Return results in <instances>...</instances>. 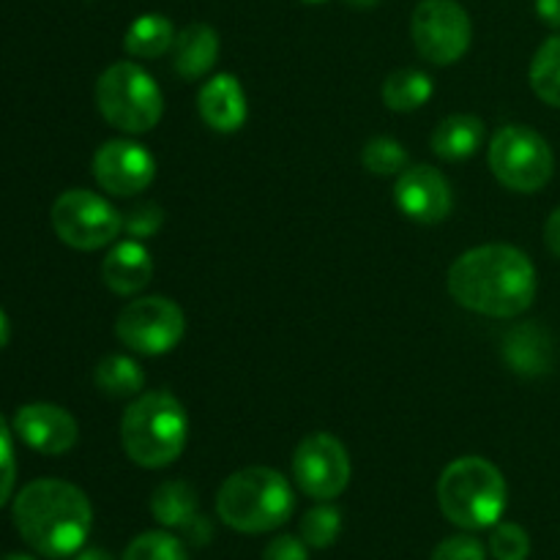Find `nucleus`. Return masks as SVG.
<instances>
[{"instance_id":"34","label":"nucleus","mask_w":560,"mask_h":560,"mask_svg":"<svg viewBox=\"0 0 560 560\" xmlns=\"http://www.w3.org/2000/svg\"><path fill=\"white\" fill-rule=\"evenodd\" d=\"M536 14L545 25L560 31V0H536Z\"/></svg>"},{"instance_id":"6","label":"nucleus","mask_w":560,"mask_h":560,"mask_svg":"<svg viewBox=\"0 0 560 560\" xmlns=\"http://www.w3.org/2000/svg\"><path fill=\"white\" fill-rule=\"evenodd\" d=\"M96 107L115 129L126 135H145L162 120L164 96L142 66L118 60L98 74Z\"/></svg>"},{"instance_id":"22","label":"nucleus","mask_w":560,"mask_h":560,"mask_svg":"<svg viewBox=\"0 0 560 560\" xmlns=\"http://www.w3.org/2000/svg\"><path fill=\"white\" fill-rule=\"evenodd\" d=\"M432 80L427 71L421 69H399L386 77L383 82V102L394 113H413V109L424 107L432 96Z\"/></svg>"},{"instance_id":"5","label":"nucleus","mask_w":560,"mask_h":560,"mask_svg":"<svg viewBox=\"0 0 560 560\" xmlns=\"http://www.w3.org/2000/svg\"><path fill=\"white\" fill-rule=\"evenodd\" d=\"M438 503L457 528H495L506 512V479L490 459L459 457L441 474Z\"/></svg>"},{"instance_id":"32","label":"nucleus","mask_w":560,"mask_h":560,"mask_svg":"<svg viewBox=\"0 0 560 560\" xmlns=\"http://www.w3.org/2000/svg\"><path fill=\"white\" fill-rule=\"evenodd\" d=\"M262 560H310V552H306L304 539L282 534L277 536V539L268 541L266 552H262Z\"/></svg>"},{"instance_id":"27","label":"nucleus","mask_w":560,"mask_h":560,"mask_svg":"<svg viewBox=\"0 0 560 560\" xmlns=\"http://www.w3.org/2000/svg\"><path fill=\"white\" fill-rule=\"evenodd\" d=\"M361 162L372 175H399L408 167V153L392 137H375L361 151Z\"/></svg>"},{"instance_id":"15","label":"nucleus","mask_w":560,"mask_h":560,"mask_svg":"<svg viewBox=\"0 0 560 560\" xmlns=\"http://www.w3.org/2000/svg\"><path fill=\"white\" fill-rule=\"evenodd\" d=\"M151 512L159 525L170 530H180L195 545H206L211 539V525L200 514L197 492L186 481H164L151 498Z\"/></svg>"},{"instance_id":"21","label":"nucleus","mask_w":560,"mask_h":560,"mask_svg":"<svg viewBox=\"0 0 560 560\" xmlns=\"http://www.w3.org/2000/svg\"><path fill=\"white\" fill-rule=\"evenodd\" d=\"M175 36L178 33L164 14H142L126 31L124 47L135 58H162L173 49Z\"/></svg>"},{"instance_id":"25","label":"nucleus","mask_w":560,"mask_h":560,"mask_svg":"<svg viewBox=\"0 0 560 560\" xmlns=\"http://www.w3.org/2000/svg\"><path fill=\"white\" fill-rule=\"evenodd\" d=\"M339 530H342V512L337 506H331L328 501L310 509L304 514V520H301V539L312 550H326V547H331L339 539Z\"/></svg>"},{"instance_id":"30","label":"nucleus","mask_w":560,"mask_h":560,"mask_svg":"<svg viewBox=\"0 0 560 560\" xmlns=\"http://www.w3.org/2000/svg\"><path fill=\"white\" fill-rule=\"evenodd\" d=\"M16 481V457H14V438H11L9 424L0 416V509L9 503Z\"/></svg>"},{"instance_id":"11","label":"nucleus","mask_w":560,"mask_h":560,"mask_svg":"<svg viewBox=\"0 0 560 560\" xmlns=\"http://www.w3.org/2000/svg\"><path fill=\"white\" fill-rule=\"evenodd\" d=\"M295 485L315 501H334L350 485V457L342 441L328 432L304 438L293 454Z\"/></svg>"},{"instance_id":"29","label":"nucleus","mask_w":560,"mask_h":560,"mask_svg":"<svg viewBox=\"0 0 560 560\" xmlns=\"http://www.w3.org/2000/svg\"><path fill=\"white\" fill-rule=\"evenodd\" d=\"M164 224V211L159 202H137L129 213L124 217V233L131 241H145L162 230Z\"/></svg>"},{"instance_id":"8","label":"nucleus","mask_w":560,"mask_h":560,"mask_svg":"<svg viewBox=\"0 0 560 560\" xmlns=\"http://www.w3.org/2000/svg\"><path fill=\"white\" fill-rule=\"evenodd\" d=\"M52 230L66 246L80 252H96L113 244L124 233V217L113 202L96 191L69 189L52 202Z\"/></svg>"},{"instance_id":"26","label":"nucleus","mask_w":560,"mask_h":560,"mask_svg":"<svg viewBox=\"0 0 560 560\" xmlns=\"http://www.w3.org/2000/svg\"><path fill=\"white\" fill-rule=\"evenodd\" d=\"M120 560H189V550L178 536L167 530H148L126 547Z\"/></svg>"},{"instance_id":"36","label":"nucleus","mask_w":560,"mask_h":560,"mask_svg":"<svg viewBox=\"0 0 560 560\" xmlns=\"http://www.w3.org/2000/svg\"><path fill=\"white\" fill-rule=\"evenodd\" d=\"M9 339H11V323H9V317H5V312L0 310V350L9 345Z\"/></svg>"},{"instance_id":"37","label":"nucleus","mask_w":560,"mask_h":560,"mask_svg":"<svg viewBox=\"0 0 560 560\" xmlns=\"http://www.w3.org/2000/svg\"><path fill=\"white\" fill-rule=\"evenodd\" d=\"M345 3L353 5V9H361V11H364V9H375V5L381 3V0H345Z\"/></svg>"},{"instance_id":"31","label":"nucleus","mask_w":560,"mask_h":560,"mask_svg":"<svg viewBox=\"0 0 560 560\" xmlns=\"http://www.w3.org/2000/svg\"><path fill=\"white\" fill-rule=\"evenodd\" d=\"M430 560H487V550L476 536L457 534L443 539Z\"/></svg>"},{"instance_id":"24","label":"nucleus","mask_w":560,"mask_h":560,"mask_svg":"<svg viewBox=\"0 0 560 560\" xmlns=\"http://www.w3.org/2000/svg\"><path fill=\"white\" fill-rule=\"evenodd\" d=\"M530 88L550 107H560V33L547 38L530 60Z\"/></svg>"},{"instance_id":"14","label":"nucleus","mask_w":560,"mask_h":560,"mask_svg":"<svg viewBox=\"0 0 560 560\" xmlns=\"http://www.w3.org/2000/svg\"><path fill=\"white\" fill-rule=\"evenodd\" d=\"M14 432L27 448L47 454V457H60V454L71 452L80 438L74 416L52 402L22 405L14 416Z\"/></svg>"},{"instance_id":"39","label":"nucleus","mask_w":560,"mask_h":560,"mask_svg":"<svg viewBox=\"0 0 560 560\" xmlns=\"http://www.w3.org/2000/svg\"><path fill=\"white\" fill-rule=\"evenodd\" d=\"M306 3H323V0H306Z\"/></svg>"},{"instance_id":"23","label":"nucleus","mask_w":560,"mask_h":560,"mask_svg":"<svg viewBox=\"0 0 560 560\" xmlns=\"http://www.w3.org/2000/svg\"><path fill=\"white\" fill-rule=\"evenodd\" d=\"M93 381L96 388L107 397H137L145 386V372L129 355H107V359L98 361L96 372H93Z\"/></svg>"},{"instance_id":"33","label":"nucleus","mask_w":560,"mask_h":560,"mask_svg":"<svg viewBox=\"0 0 560 560\" xmlns=\"http://www.w3.org/2000/svg\"><path fill=\"white\" fill-rule=\"evenodd\" d=\"M545 244H547V249L552 252V255L560 257V208H556V211L550 213V219H547Z\"/></svg>"},{"instance_id":"18","label":"nucleus","mask_w":560,"mask_h":560,"mask_svg":"<svg viewBox=\"0 0 560 560\" xmlns=\"http://www.w3.org/2000/svg\"><path fill=\"white\" fill-rule=\"evenodd\" d=\"M153 260L151 252L140 241H120L107 252L102 262V279L113 293L135 295L151 282Z\"/></svg>"},{"instance_id":"17","label":"nucleus","mask_w":560,"mask_h":560,"mask_svg":"<svg viewBox=\"0 0 560 560\" xmlns=\"http://www.w3.org/2000/svg\"><path fill=\"white\" fill-rule=\"evenodd\" d=\"M503 359L517 375H547L556 364V342L539 323H523V326H514L503 339Z\"/></svg>"},{"instance_id":"16","label":"nucleus","mask_w":560,"mask_h":560,"mask_svg":"<svg viewBox=\"0 0 560 560\" xmlns=\"http://www.w3.org/2000/svg\"><path fill=\"white\" fill-rule=\"evenodd\" d=\"M200 118L219 135H233L246 124V93L233 74H213L197 96Z\"/></svg>"},{"instance_id":"3","label":"nucleus","mask_w":560,"mask_h":560,"mask_svg":"<svg viewBox=\"0 0 560 560\" xmlns=\"http://www.w3.org/2000/svg\"><path fill=\"white\" fill-rule=\"evenodd\" d=\"M189 416L170 392L140 394L120 419V446L140 468H167L184 454Z\"/></svg>"},{"instance_id":"13","label":"nucleus","mask_w":560,"mask_h":560,"mask_svg":"<svg viewBox=\"0 0 560 560\" xmlns=\"http://www.w3.org/2000/svg\"><path fill=\"white\" fill-rule=\"evenodd\" d=\"M394 200L399 211L419 224H438L448 219L454 208V191L446 175L430 164H416L399 173L394 186Z\"/></svg>"},{"instance_id":"35","label":"nucleus","mask_w":560,"mask_h":560,"mask_svg":"<svg viewBox=\"0 0 560 560\" xmlns=\"http://www.w3.org/2000/svg\"><path fill=\"white\" fill-rule=\"evenodd\" d=\"M74 560H115V558L109 556V552L98 550V547H88V550H80V552H77V558H74Z\"/></svg>"},{"instance_id":"20","label":"nucleus","mask_w":560,"mask_h":560,"mask_svg":"<svg viewBox=\"0 0 560 560\" xmlns=\"http://www.w3.org/2000/svg\"><path fill=\"white\" fill-rule=\"evenodd\" d=\"M485 140V124L481 118L468 113L448 115L438 124L432 131V151L446 162H463V159L474 156Z\"/></svg>"},{"instance_id":"19","label":"nucleus","mask_w":560,"mask_h":560,"mask_svg":"<svg viewBox=\"0 0 560 560\" xmlns=\"http://www.w3.org/2000/svg\"><path fill=\"white\" fill-rule=\"evenodd\" d=\"M219 58V33L206 22H195L186 25L184 31L175 36L173 44V66L178 77L184 80H200V77L211 74Z\"/></svg>"},{"instance_id":"38","label":"nucleus","mask_w":560,"mask_h":560,"mask_svg":"<svg viewBox=\"0 0 560 560\" xmlns=\"http://www.w3.org/2000/svg\"><path fill=\"white\" fill-rule=\"evenodd\" d=\"M0 560H33L31 556H22V552H11V556L0 558Z\"/></svg>"},{"instance_id":"10","label":"nucleus","mask_w":560,"mask_h":560,"mask_svg":"<svg viewBox=\"0 0 560 560\" xmlns=\"http://www.w3.org/2000/svg\"><path fill=\"white\" fill-rule=\"evenodd\" d=\"M186 317L175 301L164 295H145L120 310L115 334L129 350L140 355L170 353L184 339Z\"/></svg>"},{"instance_id":"9","label":"nucleus","mask_w":560,"mask_h":560,"mask_svg":"<svg viewBox=\"0 0 560 560\" xmlns=\"http://www.w3.org/2000/svg\"><path fill=\"white\" fill-rule=\"evenodd\" d=\"M410 36L424 60L452 66L468 52L474 25L457 0H421L410 20Z\"/></svg>"},{"instance_id":"28","label":"nucleus","mask_w":560,"mask_h":560,"mask_svg":"<svg viewBox=\"0 0 560 560\" xmlns=\"http://www.w3.org/2000/svg\"><path fill=\"white\" fill-rule=\"evenodd\" d=\"M490 552L495 560H528L530 536L517 523H498L490 536Z\"/></svg>"},{"instance_id":"1","label":"nucleus","mask_w":560,"mask_h":560,"mask_svg":"<svg viewBox=\"0 0 560 560\" xmlns=\"http://www.w3.org/2000/svg\"><path fill=\"white\" fill-rule=\"evenodd\" d=\"M448 293L465 310L487 317H517L536 299V268L512 244H485L459 255L448 268Z\"/></svg>"},{"instance_id":"7","label":"nucleus","mask_w":560,"mask_h":560,"mask_svg":"<svg viewBox=\"0 0 560 560\" xmlns=\"http://www.w3.org/2000/svg\"><path fill=\"white\" fill-rule=\"evenodd\" d=\"M490 170L506 189L534 195L552 178V151L539 131L528 126L509 124L495 131L490 142Z\"/></svg>"},{"instance_id":"12","label":"nucleus","mask_w":560,"mask_h":560,"mask_svg":"<svg viewBox=\"0 0 560 560\" xmlns=\"http://www.w3.org/2000/svg\"><path fill=\"white\" fill-rule=\"evenodd\" d=\"M156 175L151 151L135 140H107L93 156V178L107 195L131 197L145 191Z\"/></svg>"},{"instance_id":"4","label":"nucleus","mask_w":560,"mask_h":560,"mask_svg":"<svg viewBox=\"0 0 560 560\" xmlns=\"http://www.w3.org/2000/svg\"><path fill=\"white\" fill-rule=\"evenodd\" d=\"M295 509L290 481L273 468H244L219 487L217 512L238 534H268L282 528Z\"/></svg>"},{"instance_id":"2","label":"nucleus","mask_w":560,"mask_h":560,"mask_svg":"<svg viewBox=\"0 0 560 560\" xmlns=\"http://www.w3.org/2000/svg\"><path fill=\"white\" fill-rule=\"evenodd\" d=\"M14 525L33 552L63 560L85 547L93 509L80 487L60 479H38L22 487L14 498Z\"/></svg>"}]
</instances>
